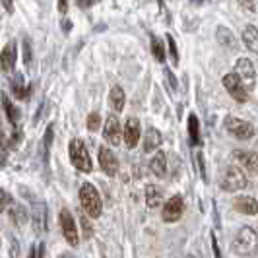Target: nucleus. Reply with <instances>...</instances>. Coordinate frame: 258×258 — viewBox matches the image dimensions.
<instances>
[{
	"label": "nucleus",
	"instance_id": "37998d69",
	"mask_svg": "<svg viewBox=\"0 0 258 258\" xmlns=\"http://www.w3.org/2000/svg\"><path fill=\"white\" fill-rule=\"evenodd\" d=\"M4 142V132H2V120H0V144Z\"/></svg>",
	"mask_w": 258,
	"mask_h": 258
},
{
	"label": "nucleus",
	"instance_id": "f704fd0d",
	"mask_svg": "<svg viewBox=\"0 0 258 258\" xmlns=\"http://www.w3.org/2000/svg\"><path fill=\"white\" fill-rule=\"evenodd\" d=\"M245 10H248V12H254L256 10V2L254 0H237Z\"/></svg>",
	"mask_w": 258,
	"mask_h": 258
},
{
	"label": "nucleus",
	"instance_id": "2f4dec72",
	"mask_svg": "<svg viewBox=\"0 0 258 258\" xmlns=\"http://www.w3.org/2000/svg\"><path fill=\"white\" fill-rule=\"evenodd\" d=\"M12 204V198H10V194L6 192V190H2L0 188V212H4L6 208Z\"/></svg>",
	"mask_w": 258,
	"mask_h": 258
},
{
	"label": "nucleus",
	"instance_id": "bb28decb",
	"mask_svg": "<svg viewBox=\"0 0 258 258\" xmlns=\"http://www.w3.org/2000/svg\"><path fill=\"white\" fill-rule=\"evenodd\" d=\"M152 52H154V56L159 62H165V47L155 35H152Z\"/></svg>",
	"mask_w": 258,
	"mask_h": 258
},
{
	"label": "nucleus",
	"instance_id": "f257e3e1",
	"mask_svg": "<svg viewBox=\"0 0 258 258\" xmlns=\"http://www.w3.org/2000/svg\"><path fill=\"white\" fill-rule=\"evenodd\" d=\"M258 250V233L252 227H241L233 237V252L239 256H252Z\"/></svg>",
	"mask_w": 258,
	"mask_h": 258
},
{
	"label": "nucleus",
	"instance_id": "f8f14e48",
	"mask_svg": "<svg viewBox=\"0 0 258 258\" xmlns=\"http://www.w3.org/2000/svg\"><path fill=\"white\" fill-rule=\"evenodd\" d=\"M99 165H101V171H103L105 175H109V177H115L116 171H118L116 155L109 148H105V146L99 148Z\"/></svg>",
	"mask_w": 258,
	"mask_h": 258
},
{
	"label": "nucleus",
	"instance_id": "ddd939ff",
	"mask_svg": "<svg viewBox=\"0 0 258 258\" xmlns=\"http://www.w3.org/2000/svg\"><path fill=\"white\" fill-rule=\"evenodd\" d=\"M233 159L239 165H243L248 173L258 175V154H254V152H245V150H235L233 152Z\"/></svg>",
	"mask_w": 258,
	"mask_h": 258
},
{
	"label": "nucleus",
	"instance_id": "c85d7f7f",
	"mask_svg": "<svg viewBox=\"0 0 258 258\" xmlns=\"http://www.w3.org/2000/svg\"><path fill=\"white\" fill-rule=\"evenodd\" d=\"M167 45H169V52H171V60H173V64L177 66L179 64V51H177V43H175V39L167 35Z\"/></svg>",
	"mask_w": 258,
	"mask_h": 258
},
{
	"label": "nucleus",
	"instance_id": "aec40b11",
	"mask_svg": "<svg viewBox=\"0 0 258 258\" xmlns=\"http://www.w3.org/2000/svg\"><path fill=\"white\" fill-rule=\"evenodd\" d=\"M216 39L221 47H227V49H237V39L231 33V29H227L225 26H220L216 29Z\"/></svg>",
	"mask_w": 258,
	"mask_h": 258
},
{
	"label": "nucleus",
	"instance_id": "f03ea898",
	"mask_svg": "<svg viewBox=\"0 0 258 258\" xmlns=\"http://www.w3.org/2000/svg\"><path fill=\"white\" fill-rule=\"evenodd\" d=\"M80 204L84 208V212H88L90 218H99L101 212H103L101 196H99L97 188L91 182H84L80 186Z\"/></svg>",
	"mask_w": 258,
	"mask_h": 258
},
{
	"label": "nucleus",
	"instance_id": "72a5a7b5",
	"mask_svg": "<svg viewBox=\"0 0 258 258\" xmlns=\"http://www.w3.org/2000/svg\"><path fill=\"white\" fill-rule=\"evenodd\" d=\"M196 157H198V169H200V175H202V179L206 181L208 175H206V165H204V159H202V154H200V152H196Z\"/></svg>",
	"mask_w": 258,
	"mask_h": 258
},
{
	"label": "nucleus",
	"instance_id": "ea45409f",
	"mask_svg": "<svg viewBox=\"0 0 258 258\" xmlns=\"http://www.w3.org/2000/svg\"><path fill=\"white\" fill-rule=\"evenodd\" d=\"M93 2H95V0H76V4L80 8H90Z\"/></svg>",
	"mask_w": 258,
	"mask_h": 258
},
{
	"label": "nucleus",
	"instance_id": "412c9836",
	"mask_svg": "<svg viewBox=\"0 0 258 258\" xmlns=\"http://www.w3.org/2000/svg\"><path fill=\"white\" fill-rule=\"evenodd\" d=\"M243 43L250 52L258 54V29L254 26H246L243 29Z\"/></svg>",
	"mask_w": 258,
	"mask_h": 258
},
{
	"label": "nucleus",
	"instance_id": "f3484780",
	"mask_svg": "<svg viewBox=\"0 0 258 258\" xmlns=\"http://www.w3.org/2000/svg\"><path fill=\"white\" fill-rule=\"evenodd\" d=\"M163 142V136L157 128H148L146 134H144V152L150 154V152H155Z\"/></svg>",
	"mask_w": 258,
	"mask_h": 258
},
{
	"label": "nucleus",
	"instance_id": "b1692460",
	"mask_svg": "<svg viewBox=\"0 0 258 258\" xmlns=\"http://www.w3.org/2000/svg\"><path fill=\"white\" fill-rule=\"evenodd\" d=\"M188 138H190L192 146L200 144V122H198V116L194 113L188 115Z\"/></svg>",
	"mask_w": 258,
	"mask_h": 258
},
{
	"label": "nucleus",
	"instance_id": "473e14b6",
	"mask_svg": "<svg viewBox=\"0 0 258 258\" xmlns=\"http://www.w3.org/2000/svg\"><path fill=\"white\" fill-rule=\"evenodd\" d=\"M82 227H84V235H86V237H91V235H93L91 223L88 221V216H86V214H82Z\"/></svg>",
	"mask_w": 258,
	"mask_h": 258
},
{
	"label": "nucleus",
	"instance_id": "6ab92c4d",
	"mask_svg": "<svg viewBox=\"0 0 258 258\" xmlns=\"http://www.w3.org/2000/svg\"><path fill=\"white\" fill-rule=\"evenodd\" d=\"M124 101H126V95H124V90L120 86H113L111 91H109V103L113 107V111L120 113L124 109Z\"/></svg>",
	"mask_w": 258,
	"mask_h": 258
},
{
	"label": "nucleus",
	"instance_id": "423d86ee",
	"mask_svg": "<svg viewBox=\"0 0 258 258\" xmlns=\"http://www.w3.org/2000/svg\"><path fill=\"white\" fill-rule=\"evenodd\" d=\"M221 82H223V88L227 90V93L231 95L237 103H246V99H248V91H246V88L243 86V82L239 80V76H237L235 72L225 74Z\"/></svg>",
	"mask_w": 258,
	"mask_h": 258
},
{
	"label": "nucleus",
	"instance_id": "a211bd4d",
	"mask_svg": "<svg viewBox=\"0 0 258 258\" xmlns=\"http://www.w3.org/2000/svg\"><path fill=\"white\" fill-rule=\"evenodd\" d=\"M150 169H152V173H154L155 177H159V179H163V177L167 175V157H165L163 152H157V154L152 157Z\"/></svg>",
	"mask_w": 258,
	"mask_h": 258
},
{
	"label": "nucleus",
	"instance_id": "2eb2a0df",
	"mask_svg": "<svg viewBox=\"0 0 258 258\" xmlns=\"http://www.w3.org/2000/svg\"><path fill=\"white\" fill-rule=\"evenodd\" d=\"M233 206H235L237 212H241L245 216H256L258 214V202L252 196H237Z\"/></svg>",
	"mask_w": 258,
	"mask_h": 258
},
{
	"label": "nucleus",
	"instance_id": "20e7f679",
	"mask_svg": "<svg viewBox=\"0 0 258 258\" xmlns=\"http://www.w3.org/2000/svg\"><path fill=\"white\" fill-rule=\"evenodd\" d=\"M248 179H246L245 171L239 167V165H229V167L223 171V177H221V190L225 192H239L246 188Z\"/></svg>",
	"mask_w": 258,
	"mask_h": 258
},
{
	"label": "nucleus",
	"instance_id": "a878e982",
	"mask_svg": "<svg viewBox=\"0 0 258 258\" xmlns=\"http://www.w3.org/2000/svg\"><path fill=\"white\" fill-rule=\"evenodd\" d=\"M10 88H12V93L18 99H24L27 95L26 84H24V76H22V74H14L12 82H10Z\"/></svg>",
	"mask_w": 258,
	"mask_h": 258
},
{
	"label": "nucleus",
	"instance_id": "4c0bfd02",
	"mask_svg": "<svg viewBox=\"0 0 258 258\" xmlns=\"http://www.w3.org/2000/svg\"><path fill=\"white\" fill-rule=\"evenodd\" d=\"M165 76L169 78V82H171V88L173 90H177V80H175V76H173V72L169 70V68H165Z\"/></svg>",
	"mask_w": 258,
	"mask_h": 258
},
{
	"label": "nucleus",
	"instance_id": "39448f33",
	"mask_svg": "<svg viewBox=\"0 0 258 258\" xmlns=\"http://www.w3.org/2000/svg\"><path fill=\"white\" fill-rule=\"evenodd\" d=\"M223 126L227 128L229 134H233L239 140H250L254 136V126L243 118H237V116H225Z\"/></svg>",
	"mask_w": 258,
	"mask_h": 258
},
{
	"label": "nucleus",
	"instance_id": "49530a36",
	"mask_svg": "<svg viewBox=\"0 0 258 258\" xmlns=\"http://www.w3.org/2000/svg\"><path fill=\"white\" fill-rule=\"evenodd\" d=\"M184 258H196V256H192V254H188V256H184Z\"/></svg>",
	"mask_w": 258,
	"mask_h": 258
},
{
	"label": "nucleus",
	"instance_id": "58836bf2",
	"mask_svg": "<svg viewBox=\"0 0 258 258\" xmlns=\"http://www.w3.org/2000/svg\"><path fill=\"white\" fill-rule=\"evenodd\" d=\"M212 246H214V254H216V258H221L220 246H218V243H216V237H214V235H212Z\"/></svg>",
	"mask_w": 258,
	"mask_h": 258
},
{
	"label": "nucleus",
	"instance_id": "c03bdc74",
	"mask_svg": "<svg viewBox=\"0 0 258 258\" xmlns=\"http://www.w3.org/2000/svg\"><path fill=\"white\" fill-rule=\"evenodd\" d=\"M62 26H64V31H68V29H70V22L66 20V22H64V24H62Z\"/></svg>",
	"mask_w": 258,
	"mask_h": 258
},
{
	"label": "nucleus",
	"instance_id": "c9c22d12",
	"mask_svg": "<svg viewBox=\"0 0 258 258\" xmlns=\"http://www.w3.org/2000/svg\"><path fill=\"white\" fill-rule=\"evenodd\" d=\"M10 258H18V241L16 239H10Z\"/></svg>",
	"mask_w": 258,
	"mask_h": 258
},
{
	"label": "nucleus",
	"instance_id": "cd10ccee",
	"mask_svg": "<svg viewBox=\"0 0 258 258\" xmlns=\"http://www.w3.org/2000/svg\"><path fill=\"white\" fill-rule=\"evenodd\" d=\"M52 134H54V126L49 124L47 130H45V140H43V154H45V161L49 159V150H51V144H52Z\"/></svg>",
	"mask_w": 258,
	"mask_h": 258
},
{
	"label": "nucleus",
	"instance_id": "5701e85b",
	"mask_svg": "<svg viewBox=\"0 0 258 258\" xmlns=\"http://www.w3.org/2000/svg\"><path fill=\"white\" fill-rule=\"evenodd\" d=\"M163 202V190L155 184H148L146 186V204L148 208H157Z\"/></svg>",
	"mask_w": 258,
	"mask_h": 258
},
{
	"label": "nucleus",
	"instance_id": "6e6552de",
	"mask_svg": "<svg viewBox=\"0 0 258 258\" xmlns=\"http://www.w3.org/2000/svg\"><path fill=\"white\" fill-rule=\"evenodd\" d=\"M182 210H184V202H182L181 194H175L171 196L165 206H163V212H161V220L167 221V223H175L182 218Z\"/></svg>",
	"mask_w": 258,
	"mask_h": 258
},
{
	"label": "nucleus",
	"instance_id": "e433bc0d",
	"mask_svg": "<svg viewBox=\"0 0 258 258\" xmlns=\"http://www.w3.org/2000/svg\"><path fill=\"white\" fill-rule=\"evenodd\" d=\"M27 258H43V245L39 246V248H31Z\"/></svg>",
	"mask_w": 258,
	"mask_h": 258
},
{
	"label": "nucleus",
	"instance_id": "0eeeda50",
	"mask_svg": "<svg viewBox=\"0 0 258 258\" xmlns=\"http://www.w3.org/2000/svg\"><path fill=\"white\" fill-rule=\"evenodd\" d=\"M235 74L243 82L246 91L254 90V86H256V70H254V66L248 58H239L235 62Z\"/></svg>",
	"mask_w": 258,
	"mask_h": 258
},
{
	"label": "nucleus",
	"instance_id": "a18cd8bd",
	"mask_svg": "<svg viewBox=\"0 0 258 258\" xmlns=\"http://www.w3.org/2000/svg\"><path fill=\"white\" fill-rule=\"evenodd\" d=\"M190 2H192V4H202L204 0H190Z\"/></svg>",
	"mask_w": 258,
	"mask_h": 258
},
{
	"label": "nucleus",
	"instance_id": "4468645a",
	"mask_svg": "<svg viewBox=\"0 0 258 258\" xmlns=\"http://www.w3.org/2000/svg\"><path fill=\"white\" fill-rule=\"evenodd\" d=\"M16 58H18V47H16V41H10L0 52V68H2V72H6V74L14 72Z\"/></svg>",
	"mask_w": 258,
	"mask_h": 258
},
{
	"label": "nucleus",
	"instance_id": "1a4fd4ad",
	"mask_svg": "<svg viewBox=\"0 0 258 258\" xmlns=\"http://www.w3.org/2000/svg\"><path fill=\"white\" fill-rule=\"evenodd\" d=\"M58 221H60V227H62V235H64V239L72 246H76L78 241H80V237H78V227H76V220H74V216H72V214L64 208V210H60Z\"/></svg>",
	"mask_w": 258,
	"mask_h": 258
},
{
	"label": "nucleus",
	"instance_id": "dca6fc26",
	"mask_svg": "<svg viewBox=\"0 0 258 258\" xmlns=\"http://www.w3.org/2000/svg\"><path fill=\"white\" fill-rule=\"evenodd\" d=\"M33 227L37 233L47 231V204L45 202L33 204Z\"/></svg>",
	"mask_w": 258,
	"mask_h": 258
},
{
	"label": "nucleus",
	"instance_id": "79ce46f5",
	"mask_svg": "<svg viewBox=\"0 0 258 258\" xmlns=\"http://www.w3.org/2000/svg\"><path fill=\"white\" fill-rule=\"evenodd\" d=\"M2 4H4V8L8 10V12H12V4H14V0H2Z\"/></svg>",
	"mask_w": 258,
	"mask_h": 258
},
{
	"label": "nucleus",
	"instance_id": "9b49d317",
	"mask_svg": "<svg viewBox=\"0 0 258 258\" xmlns=\"http://www.w3.org/2000/svg\"><path fill=\"white\" fill-rule=\"evenodd\" d=\"M140 120L136 116H130L126 118V124H124V130H122V138H124V144L128 148H136V144L140 142Z\"/></svg>",
	"mask_w": 258,
	"mask_h": 258
},
{
	"label": "nucleus",
	"instance_id": "393cba45",
	"mask_svg": "<svg viewBox=\"0 0 258 258\" xmlns=\"http://www.w3.org/2000/svg\"><path fill=\"white\" fill-rule=\"evenodd\" d=\"M0 101H2V107H4V111H6V116H8V120L16 124L18 122V118H20V111H18V107L8 99V95L6 93H2L0 95Z\"/></svg>",
	"mask_w": 258,
	"mask_h": 258
},
{
	"label": "nucleus",
	"instance_id": "9d476101",
	"mask_svg": "<svg viewBox=\"0 0 258 258\" xmlns=\"http://www.w3.org/2000/svg\"><path fill=\"white\" fill-rule=\"evenodd\" d=\"M105 140L111 144V146H118L122 140V128H120V120L116 115H109L105 120V128H103Z\"/></svg>",
	"mask_w": 258,
	"mask_h": 258
},
{
	"label": "nucleus",
	"instance_id": "4be33fe9",
	"mask_svg": "<svg viewBox=\"0 0 258 258\" xmlns=\"http://www.w3.org/2000/svg\"><path fill=\"white\" fill-rule=\"evenodd\" d=\"M8 216H10V221L16 227H24L27 221V210L24 206H20V204H10Z\"/></svg>",
	"mask_w": 258,
	"mask_h": 258
},
{
	"label": "nucleus",
	"instance_id": "c756f323",
	"mask_svg": "<svg viewBox=\"0 0 258 258\" xmlns=\"http://www.w3.org/2000/svg\"><path fill=\"white\" fill-rule=\"evenodd\" d=\"M88 130H91V132H95V130H99V126H101V116H99V113H91L90 116H88Z\"/></svg>",
	"mask_w": 258,
	"mask_h": 258
},
{
	"label": "nucleus",
	"instance_id": "7c9ffc66",
	"mask_svg": "<svg viewBox=\"0 0 258 258\" xmlns=\"http://www.w3.org/2000/svg\"><path fill=\"white\" fill-rule=\"evenodd\" d=\"M22 47H24V64L29 66V64H31V58H33V54H31V43H29V39H24Z\"/></svg>",
	"mask_w": 258,
	"mask_h": 258
},
{
	"label": "nucleus",
	"instance_id": "a19ab883",
	"mask_svg": "<svg viewBox=\"0 0 258 258\" xmlns=\"http://www.w3.org/2000/svg\"><path fill=\"white\" fill-rule=\"evenodd\" d=\"M66 10H68V0H58V12L66 14Z\"/></svg>",
	"mask_w": 258,
	"mask_h": 258
},
{
	"label": "nucleus",
	"instance_id": "7ed1b4c3",
	"mask_svg": "<svg viewBox=\"0 0 258 258\" xmlns=\"http://www.w3.org/2000/svg\"><path fill=\"white\" fill-rule=\"evenodd\" d=\"M68 155H70V161H72V165L78 169V171H82V173H91V157L88 154V148H86V144L84 140H80V138H74V140H70L68 144Z\"/></svg>",
	"mask_w": 258,
	"mask_h": 258
}]
</instances>
